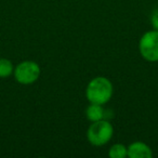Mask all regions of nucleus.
Listing matches in <instances>:
<instances>
[{"label":"nucleus","instance_id":"1","mask_svg":"<svg viewBox=\"0 0 158 158\" xmlns=\"http://www.w3.org/2000/svg\"><path fill=\"white\" fill-rule=\"evenodd\" d=\"M114 94V86L110 79L98 76L91 79L86 88V98L89 103L105 105L112 100Z\"/></svg>","mask_w":158,"mask_h":158},{"label":"nucleus","instance_id":"2","mask_svg":"<svg viewBox=\"0 0 158 158\" xmlns=\"http://www.w3.org/2000/svg\"><path fill=\"white\" fill-rule=\"evenodd\" d=\"M114 135V127L107 119L93 121L87 130V139L93 146H103L112 140Z\"/></svg>","mask_w":158,"mask_h":158},{"label":"nucleus","instance_id":"3","mask_svg":"<svg viewBox=\"0 0 158 158\" xmlns=\"http://www.w3.org/2000/svg\"><path fill=\"white\" fill-rule=\"evenodd\" d=\"M40 66L35 61H22L14 67L13 76L16 82L23 86L33 85L37 81L40 77Z\"/></svg>","mask_w":158,"mask_h":158},{"label":"nucleus","instance_id":"4","mask_svg":"<svg viewBox=\"0 0 158 158\" xmlns=\"http://www.w3.org/2000/svg\"><path fill=\"white\" fill-rule=\"evenodd\" d=\"M139 51L145 61L158 62V31H147L141 36L139 41Z\"/></svg>","mask_w":158,"mask_h":158},{"label":"nucleus","instance_id":"5","mask_svg":"<svg viewBox=\"0 0 158 158\" xmlns=\"http://www.w3.org/2000/svg\"><path fill=\"white\" fill-rule=\"evenodd\" d=\"M128 157L152 158L153 157V151L148 144L142 142V141H135L128 146Z\"/></svg>","mask_w":158,"mask_h":158},{"label":"nucleus","instance_id":"6","mask_svg":"<svg viewBox=\"0 0 158 158\" xmlns=\"http://www.w3.org/2000/svg\"><path fill=\"white\" fill-rule=\"evenodd\" d=\"M106 110L103 108V105L97 103H90V105L86 110V117L91 123L101 120L105 118Z\"/></svg>","mask_w":158,"mask_h":158},{"label":"nucleus","instance_id":"7","mask_svg":"<svg viewBox=\"0 0 158 158\" xmlns=\"http://www.w3.org/2000/svg\"><path fill=\"white\" fill-rule=\"evenodd\" d=\"M108 156L110 158H126L128 157V146L121 144V143H116L112 145L108 149Z\"/></svg>","mask_w":158,"mask_h":158},{"label":"nucleus","instance_id":"8","mask_svg":"<svg viewBox=\"0 0 158 158\" xmlns=\"http://www.w3.org/2000/svg\"><path fill=\"white\" fill-rule=\"evenodd\" d=\"M14 66L9 59L0 57V78H8L13 75Z\"/></svg>","mask_w":158,"mask_h":158},{"label":"nucleus","instance_id":"9","mask_svg":"<svg viewBox=\"0 0 158 158\" xmlns=\"http://www.w3.org/2000/svg\"><path fill=\"white\" fill-rule=\"evenodd\" d=\"M151 24L153 29H157L158 31V8H156L151 15Z\"/></svg>","mask_w":158,"mask_h":158}]
</instances>
